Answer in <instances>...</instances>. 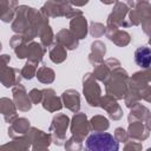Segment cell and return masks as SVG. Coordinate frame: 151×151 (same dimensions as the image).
I'll list each match as a JSON object with an SVG mask.
<instances>
[{
  "mask_svg": "<svg viewBox=\"0 0 151 151\" xmlns=\"http://www.w3.org/2000/svg\"><path fill=\"white\" fill-rule=\"evenodd\" d=\"M134 61L137 63L138 66L147 68L150 66L151 61V51L149 47H138L134 52Z\"/></svg>",
  "mask_w": 151,
  "mask_h": 151,
  "instance_id": "obj_2",
  "label": "cell"
},
{
  "mask_svg": "<svg viewBox=\"0 0 151 151\" xmlns=\"http://www.w3.org/2000/svg\"><path fill=\"white\" fill-rule=\"evenodd\" d=\"M86 151H119V143L107 132H93L85 142Z\"/></svg>",
  "mask_w": 151,
  "mask_h": 151,
  "instance_id": "obj_1",
  "label": "cell"
}]
</instances>
